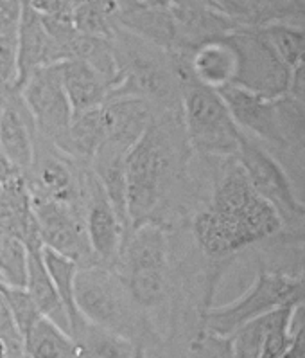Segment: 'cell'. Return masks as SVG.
<instances>
[{
	"instance_id": "obj_13",
	"label": "cell",
	"mask_w": 305,
	"mask_h": 358,
	"mask_svg": "<svg viewBox=\"0 0 305 358\" xmlns=\"http://www.w3.org/2000/svg\"><path fill=\"white\" fill-rule=\"evenodd\" d=\"M36 137L33 115L18 89L0 92V153L22 175L33 164Z\"/></svg>"
},
{
	"instance_id": "obj_25",
	"label": "cell",
	"mask_w": 305,
	"mask_h": 358,
	"mask_svg": "<svg viewBox=\"0 0 305 358\" xmlns=\"http://www.w3.org/2000/svg\"><path fill=\"white\" fill-rule=\"evenodd\" d=\"M0 294L4 297L6 304H8L13 320H15V324H17L18 331H20L22 342H24V337L27 335V331L42 317V313L38 312L36 304L31 299V295L27 294L25 288L8 287V285L0 282Z\"/></svg>"
},
{
	"instance_id": "obj_3",
	"label": "cell",
	"mask_w": 305,
	"mask_h": 358,
	"mask_svg": "<svg viewBox=\"0 0 305 358\" xmlns=\"http://www.w3.org/2000/svg\"><path fill=\"white\" fill-rule=\"evenodd\" d=\"M180 119L191 152L226 159L237 157L241 130L223 97L191 76L180 81Z\"/></svg>"
},
{
	"instance_id": "obj_18",
	"label": "cell",
	"mask_w": 305,
	"mask_h": 358,
	"mask_svg": "<svg viewBox=\"0 0 305 358\" xmlns=\"http://www.w3.org/2000/svg\"><path fill=\"white\" fill-rule=\"evenodd\" d=\"M25 290L31 295V299L36 304L38 312L42 317L52 320L59 328L70 333V319L68 313L59 299L54 285L50 281V275L47 272L42 259V249L27 250V281H25Z\"/></svg>"
},
{
	"instance_id": "obj_27",
	"label": "cell",
	"mask_w": 305,
	"mask_h": 358,
	"mask_svg": "<svg viewBox=\"0 0 305 358\" xmlns=\"http://www.w3.org/2000/svg\"><path fill=\"white\" fill-rule=\"evenodd\" d=\"M18 87L17 36H0V92Z\"/></svg>"
},
{
	"instance_id": "obj_20",
	"label": "cell",
	"mask_w": 305,
	"mask_h": 358,
	"mask_svg": "<svg viewBox=\"0 0 305 358\" xmlns=\"http://www.w3.org/2000/svg\"><path fill=\"white\" fill-rule=\"evenodd\" d=\"M27 358H77V345L70 333L47 317H40L24 337Z\"/></svg>"
},
{
	"instance_id": "obj_5",
	"label": "cell",
	"mask_w": 305,
	"mask_h": 358,
	"mask_svg": "<svg viewBox=\"0 0 305 358\" xmlns=\"http://www.w3.org/2000/svg\"><path fill=\"white\" fill-rule=\"evenodd\" d=\"M235 160L243 168L253 191L281 216L284 231L300 234L305 218V206L281 159L251 135L241 131Z\"/></svg>"
},
{
	"instance_id": "obj_8",
	"label": "cell",
	"mask_w": 305,
	"mask_h": 358,
	"mask_svg": "<svg viewBox=\"0 0 305 358\" xmlns=\"http://www.w3.org/2000/svg\"><path fill=\"white\" fill-rule=\"evenodd\" d=\"M87 162L72 159L54 144L36 137L34 159L25 182L31 193H38L54 202L65 203L75 211H81V177Z\"/></svg>"
},
{
	"instance_id": "obj_29",
	"label": "cell",
	"mask_w": 305,
	"mask_h": 358,
	"mask_svg": "<svg viewBox=\"0 0 305 358\" xmlns=\"http://www.w3.org/2000/svg\"><path fill=\"white\" fill-rule=\"evenodd\" d=\"M0 338L15 351L24 350V342H22L20 331H18L15 320H13L11 312H9L8 304L4 297L0 294Z\"/></svg>"
},
{
	"instance_id": "obj_1",
	"label": "cell",
	"mask_w": 305,
	"mask_h": 358,
	"mask_svg": "<svg viewBox=\"0 0 305 358\" xmlns=\"http://www.w3.org/2000/svg\"><path fill=\"white\" fill-rule=\"evenodd\" d=\"M191 153L178 108L160 110L126 155L130 227L153 222L171 196Z\"/></svg>"
},
{
	"instance_id": "obj_31",
	"label": "cell",
	"mask_w": 305,
	"mask_h": 358,
	"mask_svg": "<svg viewBox=\"0 0 305 358\" xmlns=\"http://www.w3.org/2000/svg\"><path fill=\"white\" fill-rule=\"evenodd\" d=\"M131 358H146V350H144V345H140V344L135 345L133 357Z\"/></svg>"
},
{
	"instance_id": "obj_23",
	"label": "cell",
	"mask_w": 305,
	"mask_h": 358,
	"mask_svg": "<svg viewBox=\"0 0 305 358\" xmlns=\"http://www.w3.org/2000/svg\"><path fill=\"white\" fill-rule=\"evenodd\" d=\"M284 306L276 308L275 312H269L262 317H257V319L250 320V322L235 329L230 335L232 358H259L264 341H266V335H268L271 326L276 322Z\"/></svg>"
},
{
	"instance_id": "obj_2",
	"label": "cell",
	"mask_w": 305,
	"mask_h": 358,
	"mask_svg": "<svg viewBox=\"0 0 305 358\" xmlns=\"http://www.w3.org/2000/svg\"><path fill=\"white\" fill-rule=\"evenodd\" d=\"M75 310L84 320L133 342L140 331L142 310L133 303L112 266H80L74 281Z\"/></svg>"
},
{
	"instance_id": "obj_9",
	"label": "cell",
	"mask_w": 305,
	"mask_h": 358,
	"mask_svg": "<svg viewBox=\"0 0 305 358\" xmlns=\"http://www.w3.org/2000/svg\"><path fill=\"white\" fill-rule=\"evenodd\" d=\"M31 206L43 247L70 257L80 266L96 265L80 211L38 193H31Z\"/></svg>"
},
{
	"instance_id": "obj_10",
	"label": "cell",
	"mask_w": 305,
	"mask_h": 358,
	"mask_svg": "<svg viewBox=\"0 0 305 358\" xmlns=\"http://www.w3.org/2000/svg\"><path fill=\"white\" fill-rule=\"evenodd\" d=\"M81 211L88 243L96 262L99 265L112 266L121 250L126 225L113 209L90 164L84 168L81 177Z\"/></svg>"
},
{
	"instance_id": "obj_32",
	"label": "cell",
	"mask_w": 305,
	"mask_h": 358,
	"mask_svg": "<svg viewBox=\"0 0 305 358\" xmlns=\"http://www.w3.org/2000/svg\"><path fill=\"white\" fill-rule=\"evenodd\" d=\"M4 238H6V234L0 231V250H2V245H4Z\"/></svg>"
},
{
	"instance_id": "obj_11",
	"label": "cell",
	"mask_w": 305,
	"mask_h": 358,
	"mask_svg": "<svg viewBox=\"0 0 305 358\" xmlns=\"http://www.w3.org/2000/svg\"><path fill=\"white\" fill-rule=\"evenodd\" d=\"M193 234L201 252L214 259L241 252L260 241L253 207L243 215H228L210 206L203 207L193 218Z\"/></svg>"
},
{
	"instance_id": "obj_19",
	"label": "cell",
	"mask_w": 305,
	"mask_h": 358,
	"mask_svg": "<svg viewBox=\"0 0 305 358\" xmlns=\"http://www.w3.org/2000/svg\"><path fill=\"white\" fill-rule=\"evenodd\" d=\"M70 335L77 345V358H131L137 345L117 333L88 322L83 317L75 320Z\"/></svg>"
},
{
	"instance_id": "obj_6",
	"label": "cell",
	"mask_w": 305,
	"mask_h": 358,
	"mask_svg": "<svg viewBox=\"0 0 305 358\" xmlns=\"http://www.w3.org/2000/svg\"><path fill=\"white\" fill-rule=\"evenodd\" d=\"M230 40L237 52V74L234 85L250 92L275 99L288 94L291 69L284 65L259 27H235Z\"/></svg>"
},
{
	"instance_id": "obj_26",
	"label": "cell",
	"mask_w": 305,
	"mask_h": 358,
	"mask_svg": "<svg viewBox=\"0 0 305 358\" xmlns=\"http://www.w3.org/2000/svg\"><path fill=\"white\" fill-rule=\"evenodd\" d=\"M188 358H232L230 335H219L201 328L188 344Z\"/></svg>"
},
{
	"instance_id": "obj_4",
	"label": "cell",
	"mask_w": 305,
	"mask_h": 358,
	"mask_svg": "<svg viewBox=\"0 0 305 358\" xmlns=\"http://www.w3.org/2000/svg\"><path fill=\"white\" fill-rule=\"evenodd\" d=\"M304 301V275L284 270L260 268L248 290L237 299L209 308L203 317V328L219 335H232L250 320L262 317L288 303Z\"/></svg>"
},
{
	"instance_id": "obj_7",
	"label": "cell",
	"mask_w": 305,
	"mask_h": 358,
	"mask_svg": "<svg viewBox=\"0 0 305 358\" xmlns=\"http://www.w3.org/2000/svg\"><path fill=\"white\" fill-rule=\"evenodd\" d=\"M18 92L33 115L38 137L61 148L74 114L63 90L58 64L31 72L20 83Z\"/></svg>"
},
{
	"instance_id": "obj_28",
	"label": "cell",
	"mask_w": 305,
	"mask_h": 358,
	"mask_svg": "<svg viewBox=\"0 0 305 358\" xmlns=\"http://www.w3.org/2000/svg\"><path fill=\"white\" fill-rule=\"evenodd\" d=\"M24 0H0V36H17Z\"/></svg>"
},
{
	"instance_id": "obj_30",
	"label": "cell",
	"mask_w": 305,
	"mask_h": 358,
	"mask_svg": "<svg viewBox=\"0 0 305 358\" xmlns=\"http://www.w3.org/2000/svg\"><path fill=\"white\" fill-rule=\"evenodd\" d=\"M207 2L232 18H251L253 15L250 0H207Z\"/></svg>"
},
{
	"instance_id": "obj_15",
	"label": "cell",
	"mask_w": 305,
	"mask_h": 358,
	"mask_svg": "<svg viewBox=\"0 0 305 358\" xmlns=\"http://www.w3.org/2000/svg\"><path fill=\"white\" fill-rule=\"evenodd\" d=\"M0 231L6 236L20 240L27 250H40L43 247L24 175L0 182Z\"/></svg>"
},
{
	"instance_id": "obj_16",
	"label": "cell",
	"mask_w": 305,
	"mask_h": 358,
	"mask_svg": "<svg viewBox=\"0 0 305 358\" xmlns=\"http://www.w3.org/2000/svg\"><path fill=\"white\" fill-rule=\"evenodd\" d=\"M18 87L31 72L61 62L63 55L52 34L47 29L42 15L24 2L20 26L17 31ZM17 87V89H18Z\"/></svg>"
},
{
	"instance_id": "obj_12",
	"label": "cell",
	"mask_w": 305,
	"mask_h": 358,
	"mask_svg": "<svg viewBox=\"0 0 305 358\" xmlns=\"http://www.w3.org/2000/svg\"><path fill=\"white\" fill-rule=\"evenodd\" d=\"M218 94L223 97L235 127L243 134L251 135L268 150L288 152L281 128H278L275 99L250 92L235 85H228L225 89L218 90Z\"/></svg>"
},
{
	"instance_id": "obj_24",
	"label": "cell",
	"mask_w": 305,
	"mask_h": 358,
	"mask_svg": "<svg viewBox=\"0 0 305 358\" xmlns=\"http://www.w3.org/2000/svg\"><path fill=\"white\" fill-rule=\"evenodd\" d=\"M27 281V247L20 240L4 238L0 250V282L15 288H25Z\"/></svg>"
},
{
	"instance_id": "obj_22",
	"label": "cell",
	"mask_w": 305,
	"mask_h": 358,
	"mask_svg": "<svg viewBox=\"0 0 305 358\" xmlns=\"http://www.w3.org/2000/svg\"><path fill=\"white\" fill-rule=\"evenodd\" d=\"M42 259L47 272H49L50 275V281L54 285L63 306L67 310L72 329L75 320L81 317L80 313H77V310H75L74 304V281L75 274H77V270H80V265H77L74 259H70V257L63 256V254L56 252V250L52 249H47V247H42Z\"/></svg>"
},
{
	"instance_id": "obj_17",
	"label": "cell",
	"mask_w": 305,
	"mask_h": 358,
	"mask_svg": "<svg viewBox=\"0 0 305 358\" xmlns=\"http://www.w3.org/2000/svg\"><path fill=\"white\" fill-rule=\"evenodd\" d=\"M58 69L72 114H81L105 105L112 83L96 69L74 58L58 62Z\"/></svg>"
},
{
	"instance_id": "obj_21",
	"label": "cell",
	"mask_w": 305,
	"mask_h": 358,
	"mask_svg": "<svg viewBox=\"0 0 305 358\" xmlns=\"http://www.w3.org/2000/svg\"><path fill=\"white\" fill-rule=\"evenodd\" d=\"M260 34L268 42L275 55L284 62L288 69L293 71L298 65L305 64V34L300 24L295 22H266L260 24Z\"/></svg>"
},
{
	"instance_id": "obj_14",
	"label": "cell",
	"mask_w": 305,
	"mask_h": 358,
	"mask_svg": "<svg viewBox=\"0 0 305 358\" xmlns=\"http://www.w3.org/2000/svg\"><path fill=\"white\" fill-rule=\"evenodd\" d=\"M191 80L210 90H221L234 85L237 74V52L230 40V33L207 40L185 52Z\"/></svg>"
}]
</instances>
